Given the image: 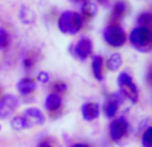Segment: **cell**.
Returning <instances> with one entry per match:
<instances>
[{"label": "cell", "instance_id": "ffe728a7", "mask_svg": "<svg viewBox=\"0 0 152 147\" xmlns=\"http://www.w3.org/2000/svg\"><path fill=\"white\" fill-rule=\"evenodd\" d=\"M151 20H152V16L150 12H143L137 16V23H139V26L147 27V24H150Z\"/></svg>", "mask_w": 152, "mask_h": 147}, {"label": "cell", "instance_id": "6da1fadb", "mask_svg": "<svg viewBox=\"0 0 152 147\" xmlns=\"http://www.w3.org/2000/svg\"><path fill=\"white\" fill-rule=\"evenodd\" d=\"M83 16L74 11H66L58 20V27L63 34L76 35L83 27Z\"/></svg>", "mask_w": 152, "mask_h": 147}, {"label": "cell", "instance_id": "d6986e66", "mask_svg": "<svg viewBox=\"0 0 152 147\" xmlns=\"http://www.w3.org/2000/svg\"><path fill=\"white\" fill-rule=\"evenodd\" d=\"M142 142L144 147H152V129L148 126V129L145 130V132L143 134Z\"/></svg>", "mask_w": 152, "mask_h": 147}, {"label": "cell", "instance_id": "f1b7e54d", "mask_svg": "<svg viewBox=\"0 0 152 147\" xmlns=\"http://www.w3.org/2000/svg\"><path fill=\"white\" fill-rule=\"evenodd\" d=\"M0 129H1V127H0Z\"/></svg>", "mask_w": 152, "mask_h": 147}, {"label": "cell", "instance_id": "5b68a950", "mask_svg": "<svg viewBox=\"0 0 152 147\" xmlns=\"http://www.w3.org/2000/svg\"><path fill=\"white\" fill-rule=\"evenodd\" d=\"M21 116L24 118V121H26L27 127H28V129L35 127V126H42V124L45 122L44 114H43L39 108H35V107L27 108Z\"/></svg>", "mask_w": 152, "mask_h": 147}, {"label": "cell", "instance_id": "2e32d148", "mask_svg": "<svg viewBox=\"0 0 152 147\" xmlns=\"http://www.w3.org/2000/svg\"><path fill=\"white\" fill-rule=\"evenodd\" d=\"M19 18H20L21 23L31 24L35 21V13L32 12V10H29L28 7H21L20 12H19Z\"/></svg>", "mask_w": 152, "mask_h": 147}, {"label": "cell", "instance_id": "5bb4252c", "mask_svg": "<svg viewBox=\"0 0 152 147\" xmlns=\"http://www.w3.org/2000/svg\"><path fill=\"white\" fill-rule=\"evenodd\" d=\"M92 72L94 76L97 80H102L103 79V58L102 56H94L92 59Z\"/></svg>", "mask_w": 152, "mask_h": 147}, {"label": "cell", "instance_id": "277c9868", "mask_svg": "<svg viewBox=\"0 0 152 147\" xmlns=\"http://www.w3.org/2000/svg\"><path fill=\"white\" fill-rule=\"evenodd\" d=\"M103 36H104V40L107 44H110L111 47H115V48L121 47L127 40L126 32H124V29L119 24H111V26H108L104 29Z\"/></svg>", "mask_w": 152, "mask_h": 147}, {"label": "cell", "instance_id": "8fae6325", "mask_svg": "<svg viewBox=\"0 0 152 147\" xmlns=\"http://www.w3.org/2000/svg\"><path fill=\"white\" fill-rule=\"evenodd\" d=\"M128 3L126 0H118V1L113 4V8H112V19H121L127 12H128Z\"/></svg>", "mask_w": 152, "mask_h": 147}, {"label": "cell", "instance_id": "603a6c76", "mask_svg": "<svg viewBox=\"0 0 152 147\" xmlns=\"http://www.w3.org/2000/svg\"><path fill=\"white\" fill-rule=\"evenodd\" d=\"M37 80L42 82V83H48V82H50V74L44 72V71L39 72V75H37Z\"/></svg>", "mask_w": 152, "mask_h": 147}, {"label": "cell", "instance_id": "484cf974", "mask_svg": "<svg viewBox=\"0 0 152 147\" xmlns=\"http://www.w3.org/2000/svg\"><path fill=\"white\" fill-rule=\"evenodd\" d=\"M39 147H52V146H51V143H50V142H45V140H44V142L40 143Z\"/></svg>", "mask_w": 152, "mask_h": 147}, {"label": "cell", "instance_id": "3957f363", "mask_svg": "<svg viewBox=\"0 0 152 147\" xmlns=\"http://www.w3.org/2000/svg\"><path fill=\"white\" fill-rule=\"evenodd\" d=\"M118 84L121 94L126 98H128L132 103H136L139 99V91H137L136 84L131 79V76L127 72H120L118 75Z\"/></svg>", "mask_w": 152, "mask_h": 147}, {"label": "cell", "instance_id": "44dd1931", "mask_svg": "<svg viewBox=\"0 0 152 147\" xmlns=\"http://www.w3.org/2000/svg\"><path fill=\"white\" fill-rule=\"evenodd\" d=\"M8 43H10V36H8L7 31L0 27V50H3V48L7 47Z\"/></svg>", "mask_w": 152, "mask_h": 147}, {"label": "cell", "instance_id": "cb8c5ba5", "mask_svg": "<svg viewBox=\"0 0 152 147\" xmlns=\"http://www.w3.org/2000/svg\"><path fill=\"white\" fill-rule=\"evenodd\" d=\"M34 64H35L34 59H31V58H27V59H24V68L29 70V68H32V67H34Z\"/></svg>", "mask_w": 152, "mask_h": 147}, {"label": "cell", "instance_id": "83f0119b", "mask_svg": "<svg viewBox=\"0 0 152 147\" xmlns=\"http://www.w3.org/2000/svg\"><path fill=\"white\" fill-rule=\"evenodd\" d=\"M72 147H88L87 145H75V146H72Z\"/></svg>", "mask_w": 152, "mask_h": 147}, {"label": "cell", "instance_id": "8992f818", "mask_svg": "<svg viewBox=\"0 0 152 147\" xmlns=\"http://www.w3.org/2000/svg\"><path fill=\"white\" fill-rule=\"evenodd\" d=\"M128 122L124 118H119L116 121H113L110 126V135L112 138V140L119 142L121 138H124L128 132Z\"/></svg>", "mask_w": 152, "mask_h": 147}, {"label": "cell", "instance_id": "30bf717a", "mask_svg": "<svg viewBox=\"0 0 152 147\" xmlns=\"http://www.w3.org/2000/svg\"><path fill=\"white\" fill-rule=\"evenodd\" d=\"M35 88H36V83H35V80L34 79H31V78H24L18 83L19 92L23 94V95L32 94V92L35 91Z\"/></svg>", "mask_w": 152, "mask_h": 147}, {"label": "cell", "instance_id": "7c38bea8", "mask_svg": "<svg viewBox=\"0 0 152 147\" xmlns=\"http://www.w3.org/2000/svg\"><path fill=\"white\" fill-rule=\"evenodd\" d=\"M44 106L48 111H56L61 106V96L59 94H56V92H52V94H50L47 96Z\"/></svg>", "mask_w": 152, "mask_h": 147}, {"label": "cell", "instance_id": "7a4b0ae2", "mask_svg": "<svg viewBox=\"0 0 152 147\" xmlns=\"http://www.w3.org/2000/svg\"><path fill=\"white\" fill-rule=\"evenodd\" d=\"M129 42L131 44L140 52H148L151 50L152 34L148 27L139 26L134 28L129 34Z\"/></svg>", "mask_w": 152, "mask_h": 147}, {"label": "cell", "instance_id": "52a82bcc", "mask_svg": "<svg viewBox=\"0 0 152 147\" xmlns=\"http://www.w3.org/2000/svg\"><path fill=\"white\" fill-rule=\"evenodd\" d=\"M19 99L15 95L7 94L0 100V118H8L13 111L18 108Z\"/></svg>", "mask_w": 152, "mask_h": 147}, {"label": "cell", "instance_id": "d4e9b609", "mask_svg": "<svg viewBox=\"0 0 152 147\" xmlns=\"http://www.w3.org/2000/svg\"><path fill=\"white\" fill-rule=\"evenodd\" d=\"M72 3H75V4H79V5H83L86 4L87 1H89V0H71Z\"/></svg>", "mask_w": 152, "mask_h": 147}, {"label": "cell", "instance_id": "ac0fdd59", "mask_svg": "<svg viewBox=\"0 0 152 147\" xmlns=\"http://www.w3.org/2000/svg\"><path fill=\"white\" fill-rule=\"evenodd\" d=\"M11 126H12L15 130H18V131H21V130H24V129H28L23 116H16V118H13L12 122H11Z\"/></svg>", "mask_w": 152, "mask_h": 147}, {"label": "cell", "instance_id": "4fadbf2b", "mask_svg": "<svg viewBox=\"0 0 152 147\" xmlns=\"http://www.w3.org/2000/svg\"><path fill=\"white\" fill-rule=\"evenodd\" d=\"M119 99L116 96L111 98L110 100H107L105 102V106H104V112L105 115L108 116V118H113V116L116 115V112H118L119 110Z\"/></svg>", "mask_w": 152, "mask_h": 147}, {"label": "cell", "instance_id": "9c48e42d", "mask_svg": "<svg viewBox=\"0 0 152 147\" xmlns=\"http://www.w3.org/2000/svg\"><path fill=\"white\" fill-rule=\"evenodd\" d=\"M81 114H83V118L86 119V121H88V122L95 121V119L99 118V115H100L99 104L94 103V102L84 103L83 107H81Z\"/></svg>", "mask_w": 152, "mask_h": 147}, {"label": "cell", "instance_id": "7402d4cb", "mask_svg": "<svg viewBox=\"0 0 152 147\" xmlns=\"http://www.w3.org/2000/svg\"><path fill=\"white\" fill-rule=\"evenodd\" d=\"M53 90L56 91V94H63L67 90V84L64 83V82H58V83H55V86H53Z\"/></svg>", "mask_w": 152, "mask_h": 147}, {"label": "cell", "instance_id": "4316f807", "mask_svg": "<svg viewBox=\"0 0 152 147\" xmlns=\"http://www.w3.org/2000/svg\"><path fill=\"white\" fill-rule=\"evenodd\" d=\"M97 1H99V3H100V4H103V5H107L108 0H97Z\"/></svg>", "mask_w": 152, "mask_h": 147}, {"label": "cell", "instance_id": "e0dca14e", "mask_svg": "<svg viewBox=\"0 0 152 147\" xmlns=\"http://www.w3.org/2000/svg\"><path fill=\"white\" fill-rule=\"evenodd\" d=\"M81 12H83V15L86 16V18L91 19V18H94V16L96 15L97 7H96V4H94V3L87 1L86 4L81 5Z\"/></svg>", "mask_w": 152, "mask_h": 147}, {"label": "cell", "instance_id": "ba28073f", "mask_svg": "<svg viewBox=\"0 0 152 147\" xmlns=\"http://www.w3.org/2000/svg\"><path fill=\"white\" fill-rule=\"evenodd\" d=\"M92 50H94L92 40L89 39V37H81L75 46V55L77 56L80 60H86L92 54Z\"/></svg>", "mask_w": 152, "mask_h": 147}, {"label": "cell", "instance_id": "9a60e30c", "mask_svg": "<svg viewBox=\"0 0 152 147\" xmlns=\"http://www.w3.org/2000/svg\"><path fill=\"white\" fill-rule=\"evenodd\" d=\"M121 63H123V59H121V55L118 52L112 54V55L110 56V59H108L107 62V67L110 71H118L119 68H120Z\"/></svg>", "mask_w": 152, "mask_h": 147}]
</instances>
